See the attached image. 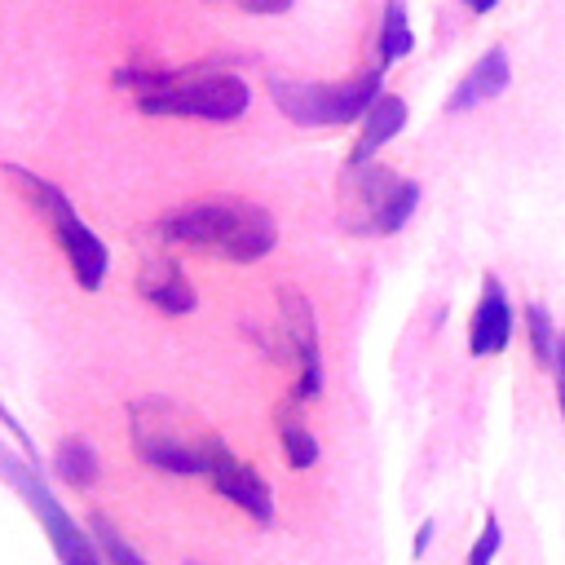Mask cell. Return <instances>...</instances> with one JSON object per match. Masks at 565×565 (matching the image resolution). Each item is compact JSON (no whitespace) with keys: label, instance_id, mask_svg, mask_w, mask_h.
Segmentation results:
<instances>
[{"label":"cell","instance_id":"cell-1","mask_svg":"<svg viewBox=\"0 0 565 565\" xmlns=\"http://www.w3.org/2000/svg\"><path fill=\"white\" fill-rule=\"evenodd\" d=\"M124 88L137 93L141 115H181V119H238L252 106L247 79L216 66H177V71H132L124 66L115 75Z\"/></svg>","mask_w":565,"mask_h":565},{"label":"cell","instance_id":"cell-2","mask_svg":"<svg viewBox=\"0 0 565 565\" xmlns=\"http://www.w3.org/2000/svg\"><path fill=\"white\" fill-rule=\"evenodd\" d=\"M159 234L168 243L212 252L225 260H260L278 243V225L260 203L243 199H207V203H185L159 221Z\"/></svg>","mask_w":565,"mask_h":565},{"label":"cell","instance_id":"cell-3","mask_svg":"<svg viewBox=\"0 0 565 565\" xmlns=\"http://www.w3.org/2000/svg\"><path fill=\"white\" fill-rule=\"evenodd\" d=\"M128 419H132L128 424L132 428V450L150 468H163V472H177V477H194V472L207 477L216 450L225 446L216 433L190 424L172 402H159V397L132 402Z\"/></svg>","mask_w":565,"mask_h":565},{"label":"cell","instance_id":"cell-4","mask_svg":"<svg viewBox=\"0 0 565 565\" xmlns=\"http://www.w3.org/2000/svg\"><path fill=\"white\" fill-rule=\"evenodd\" d=\"M384 93V71L371 66L353 79H335V84H300V79H269V97L274 106L300 124V128H335V124H353L371 110V102Z\"/></svg>","mask_w":565,"mask_h":565},{"label":"cell","instance_id":"cell-5","mask_svg":"<svg viewBox=\"0 0 565 565\" xmlns=\"http://www.w3.org/2000/svg\"><path fill=\"white\" fill-rule=\"evenodd\" d=\"M0 477L26 499V508L35 512V521H40V530H44V539H49V547H53V556H57L62 565H102V552H97L93 534L71 521V512H66V508L53 499V490L40 481L35 463H22L18 455H9V450L0 446Z\"/></svg>","mask_w":565,"mask_h":565},{"label":"cell","instance_id":"cell-6","mask_svg":"<svg viewBox=\"0 0 565 565\" xmlns=\"http://www.w3.org/2000/svg\"><path fill=\"white\" fill-rule=\"evenodd\" d=\"M9 177H13V181L31 194V203L49 216V225H53V234H57V243H62V252H66L75 278H79V287H84V291L102 287L106 265H110V252H106V243L79 221V212L71 207V199H66L57 185H49L44 177H31V172H22V168H9Z\"/></svg>","mask_w":565,"mask_h":565},{"label":"cell","instance_id":"cell-7","mask_svg":"<svg viewBox=\"0 0 565 565\" xmlns=\"http://www.w3.org/2000/svg\"><path fill=\"white\" fill-rule=\"evenodd\" d=\"M353 185H358V199L366 212V230H375V234H397L419 203V185L397 172H384V168L362 163V172H353Z\"/></svg>","mask_w":565,"mask_h":565},{"label":"cell","instance_id":"cell-8","mask_svg":"<svg viewBox=\"0 0 565 565\" xmlns=\"http://www.w3.org/2000/svg\"><path fill=\"white\" fill-rule=\"evenodd\" d=\"M278 309H282V331L300 358V375H296V402L305 397H318L322 393V349H318V322H313V309L305 296L296 291H282L278 296Z\"/></svg>","mask_w":565,"mask_h":565},{"label":"cell","instance_id":"cell-9","mask_svg":"<svg viewBox=\"0 0 565 565\" xmlns=\"http://www.w3.org/2000/svg\"><path fill=\"white\" fill-rule=\"evenodd\" d=\"M512 331H516V309H512L503 282L494 274H486L477 309L468 318V353L472 358H494V353H503L512 344Z\"/></svg>","mask_w":565,"mask_h":565},{"label":"cell","instance_id":"cell-10","mask_svg":"<svg viewBox=\"0 0 565 565\" xmlns=\"http://www.w3.org/2000/svg\"><path fill=\"white\" fill-rule=\"evenodd\" d=\"M212 486H216V494H225L234 508H243L252 521H260V525H269L274 521V494H269V481L252 468V463H243L230 446H221L216 450V459H212Z\"/></svg>","mask_w":565,"mask_h":565},{"label":"cell","instance_id":"cell-11","mask_svg":"<svg viewBox=\"0 0 565 565\" xmlns=\"http://www.w3.org/2000/svg\"><path fill=\"white\" fill-rule=\"evenodd\" d=\"M508 79H512L508 53H503V49H486V53L472 62V71L455 84L446 110H450V115H463V110H472V106H481V102H494V97L508 88Z\"/></svg>","mask_w":565,"mask_h":565},{"label":"cell","instance_id":"cell-12","mask_svg":"<svg viewBox=\"0 0 565 565\" xmlns=\"http://www.w3.org/2000/svg\"><path fill=\"white\" fill-rule=\"evenodd\" d=\"M402 128H406V102H402L397 93H380V97L371 102V110L362 115V132H358V146H353L349 163L362 168V163H366L384 141H393Z\"/></svg>","mask_w":565,"mask_h":565},{"label":"cell","instance_id":"cell-13","mask_svg":"<svg viewBox=\"0 0 565 565\" xmlns=\"http://www.w3.org/2000/svg\"><path fill=\"white\" fill-rule=\"evenodd\" d=\"M137 291H141L154 309H163V313H190V309L199 305L190 278H185L172 260H154L150 269H141V274H137Z\"/></svg>","mask_w":565,"mask_h":565},{"label":"cell","instance_id":"cell-14","mask_svg":"<svg viewBox=\"0 0 565 565\" xmlns=\"http://www.w3.org/2000/svg\"><path fill=\"white\" fill-rule=\"evenodd\" d=\"M53 472H57L71 490H88V486L97 481V472H102V459H97V450H93L84 437H66V441H57V450H53Z\"/></svg>","mask_w":565,"mask_h":565},{"label":"cell","instance_id":"cell-15","mask_svg":"<svg viewBox=\"0 0 565 565\" xmlns=\"http://www.w3.org/2000/svg\"><path fill=\"white\" fill-rule=\"evenodd\" d=\"M278 441H282V455H287V463L300 472V468H313L318 463V437L305 428V419L291 411V406H282L278 411Z\"/></svg>","mask_w":565,"mask_h":565},{"label":"cell","instance_id":"cell-16","mask_svg":"<svg viewBox=\"0 0 565 565\" xmlns=\"http://www.w3.org/2000/svg\"><path fill=\"white\" fill-rule=\"evenodd\" d=\"M411 49H415V31H411V18H406V4L402 0H388L384 4V26H380V62L393 66Z\"/></svg>","mask_w":565,"mask_h":565},{"label":"cell","instance_id":"cell-17","mask_svg":"<svg viewBox=\"0 0 565 565\" xmlns=\"http://www.w3.org/2000/svg\"><path fill=\"white\" fill-rule=\"evenodd\" d=\"M525 331H530L534 362H539L543 371H552V362H556V344H561V331L552 327L547 305H539V300H530V305H525Z\"/></svg>","mask_w":565,"mask_h":565},{"label":"cell","instance_id":"cell-18","mask_svg":"<svg viewBox=\"0 0 565 565\" xmlns=\"http://www.w3.org/2000/svg\"><path fill=\"white\" fill-rule=\"evenodd\" d=\"M88 530H93V543H97V552H102V565H146V556H141L137 547H128V543L119 539V530H115L106 516H93Z\"/></svg>","mask_w":565,"mask_h":565},{"label":"cell","instance_id":"cell-19","mask_svg":"<svg viewBox=\"0 0 565 565\" xmlns=\"http://www.w3.org/2000/svg\"><path fill=\"white\" fill-rule=\"evenodd\" d=\"M499 547H503V525H499V516L490 512L486 525H481V534H477V543H472V552H468V565H490V561L499 556Z\"/></svg>","mask_w":565,"mask_h":565},{"label":"cell","instance_id":"cell-20","mask_svg":"<svg viewBox=\"0 0 565 565\" xmlns=\"http://www.w3.org/2000/svg\"><path fill=\"white\" fill-rule=\"evenodd\" d=\"M216 4H230L243 13H287L291 9V0H216Z\"/></svg>","mask_w":565,"mask_h":565},{"label":"cell","instance_id":"cell-21","mask_svg":"<svg viewBox=\"0 0 565 565\" xmlns=\"http://www.w3.org/2000/svg\"><path fill=\"white\" fill-rule=\"evenodd\" d=\"M552 375H556V402H561V419H565V331H561V344H556Z\"/></svg>","mask_w":565,"mask_h":565},{"label":"cell","instance_id":"cell-22","mask_svg":"<svg viewBox=\"0 0 565 565\" xmlns=\"http://www.w3.org/2000/svg\"><path fill=\"white\" fill-rule=\"evenodd\" d=\"M0 424H4V428H9V433H13V437H18V441H22V450H26V459H31V463H35V446H31V441H26V433H22V424H18V419H13V415H9V406H4V402H0Z\"/></svg>","mask_w":565,"mask_h":565},{"label":"cell","instance_id":"cell-23","mask_svg":"<svg viewBox=\"0 0 565 565\" xmlns=\"http://www.w3.org/2000/svg\"><path fill=\"white\" fill-rule=\"evenodd\" d=\"M433 530H437V525H433V521H424V525H419V530H415V547H411V552H415V556H424V552H428V543H433Z\"/></svg>","mask_w":565,"mask_h":565},{"label":"cell","instance_id":"cell-24","mask_svg":"<svg viewBox=\"0 0 565 565\" xmlns=\"http://www.w3.org/2000/svg\"><path fill=\"white\" fill-rule=\"evenodd\" d=\"M463 4H468V9H472V13H490V9H494V4H499V0H463Z\"/></svg>","mask_w":565,"mask_h":565},{"label":"cell","instance_id":"cell-25","mask_svg":"<svg viewBox=\"0 0 565 565\" xmlns=\"http://www.w3.org/2000/svg\"><path fill=\"white\" fill-rule=\"evenodd\" d=\"M190 565H199V561H190Z\"/></svg>","mask_w":565,"mask_h":565}]
</instances>
